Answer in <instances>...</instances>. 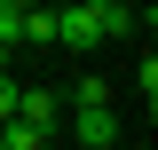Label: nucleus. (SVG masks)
Wrapping results in <instances>:
<instances>
[{
  "label": "nucleus",
  "instance_id": "1",
  "mask_svg": "<svg viewBox=\"0 0 158 150\" xmlns=\"http://www.w3.org/2000/svg\"><path fill=\"white\" fill-rule=\"evenodd\" d=\"M63 119H71L79 150H118V111L111 103H63Z\"/></svg>",
  "mask_w": 158,
  "mask_h": 150
},
{
  "label": "nucleus",
  "instance_id": "2",
  "mask_svg": "<svg viewBox=\"0 0 158 150\" xmlns=\"http://www.w3.org/2000/svg\"><path fill=\"white\" fill-rule=\"evenodd\" d=\"M56 48H71V56H87V48H103L95 0H63V8H56Z\"/></svg>",
  "mask_w": 158,
  "mask_h": 150
},
{
  "label": "nucleus",
  "instance_id": "3",
  "mask_svg": "<svg viewBox=\"0 0 158 150\" xmlns=\"http://www.w3.org/2000/svg\"><path fill=\"white\" fill-rule=\"evenodd\" d=\"M16 119H24L32 134H56V127H63V103H56L48 87H24V95H16Z\"/></svg>",
  "mask_w": 158,
  "mask_h": 150
},
{
  "label": "nucleus",
  "instance_id": "4",
  "mask_svg": "<svg viewBox=\"0 0 158 150\" xmlns=\"http://www.w3.org/2000/svg\"><path fill=\"white\" fill-rule=\"evenodd\" d=\"M16 95H24V79H16V71H0V119H16Z\"/></svg>",
  "mask_w": 158,
  "mask_h": 150
},
{
  "label": "nucleus",
  "instance_id": "5",
  "mask_svg": "<svg viewBox=\"0 0 158 150\" xmlns=\"http://www.w3.org/2000/svg\"><path fill=\"white\" fill-rule=\"evenodd\" d=\"M16 16H24L16 0H0V48H16Z\"/></svg>",
  "mask_w": 158,
  "mask_h": 150
},
{
  "label": "nucleus",
  "instance_id": "6",
  "mask_svg": "<svg viewBox=\"0 0 158 150\" xmlns=\"http://www.w3.org/2000/svg\"><path fill=\"white\" fill-rule=\"evenodd\" d=\"M135 8H150V0H135Z\"/></svg>",
  "mask_w": 158,
  "mask_h": 150
},
{
  "label": "nucleus",
  "instance_id": "7",
  "mask_svg": "<svg viewBox=\"0 0 158 150\" xmlns=\"http://www.w3.org/2000/svg\"><path fill=\"white\" fill-rule=\"evenodd\" d=\"M40 150H56V142H40Z\"/></svg>",
  "mask_w": 158,
  "mask_h": 150
}]
</instances>
